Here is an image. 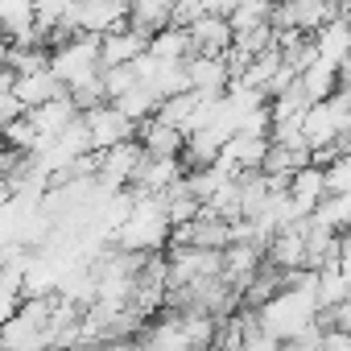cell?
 Returning a JSON list of instances; mask_svg holds the SVG:
<instances>
[{
	"mask_svg": "<svg viewBox=\"0 0 351 351\" xmlns=\"http://www.w3.org/2000/svg\"><path fill=\"white\" fill-rule=\"evenodd\" d=\"M199 17H207V5H203V0H191V5H173L169 25H173V29H191Z\"/></svg>",
	"mask_w": 351,
	"mask_h": 351,
	"instance_id": "obj_27",
	"label": "cell"
},
{
	"mask_svg": "<svg viewBox=\"0 0 351 351\" xmlns=\"http://www.w3.org/2000/svg\"><path fill=\"white\" fill-rule=\"evenodd\" d=\"M269 21H273V5H265V0H240V5H232V13H228L232 38L252 34V29H261Z\"/></svg>",
	"mask_w": 351,
	"mask_h": 351,
	"instance_id": "obj_22",
	"label": "cell"
},
{
	"mask_svg": "<svg viewBox=\"0 0 351 351\" xmlns=\"http://www.w3.org/2000/svg\"><path fill=\"white\" fill-rule=\"evenodd\" d=\"M9 50H13V46H9V38H5V34H0V71H5V66H9Z\"/></svg>",
	"mask_w": 351,
	"mask_h": 351,
	"instance_id": "obj_31",
	"label": "cell"
},
{
	"mask_svg": "<svg viewBox=\"0 0 351 351\" xmlns=\"http://www.w3.org/2000/svg\"><path fill=\"white\" fill-rule=\"evenodd\" d=\"M240 351H293V347H285V343H273V339H265L261 330H252L248 339H244V347Z\"/></svg>",
	"mask_w": 351,
	"mask_h": 351,
	"instance_id": "obj_29",
	"label": "cell"
},
{
	"mask_svg": "<svg viewBox=\"0 0 351 351\" xmlns=\"http://www.w3.org/2000/svg\"><path fill=\"white\" fill-rule=\"evenodd\" d=\"M165 244H169V219H165L161 199H141L136 195V207L124 219V228L112 236V248L132 252V256H157Z\"/></svg>",
	"mask_w": 351,
	"mask_h": 351,
	"instance_id": "obj_2",
	"label": "cell"
},
{
	"mask_svg": "<svg viewBox=\"0 0 351 351\" xmlns=\"http://www.w3.org/2000/svg\"><path fill=\"white\" fill-rule=\"evenodd\" d=\"M232 182H236V173L223 169V165H203V169H191V173H186V186H191V195H195L203 207H207L219 191H228Z\"/></svg>",
	"mask_w": 351,
	"mask_h": 351,
	"instance_id": "obj_19",
	"label": "cell"
},
{
	"mask_svg": "<svg viewBox=\"0 0 351 351\" xmlns=\"http://www.w3.org/2000/svg\"><path fill=\"white\" fill-rule=\"evenodd\" d=\"M83 128L91 141V153H108L124 141H136V124L116 108V104H99L91 112H83Z\"/></svg>",
	"mask_w": 351,
	"mask_h": 351,
	"instance_id": "obj_4",
	"label": "cell"
},
{
	"mask_svg": "<svg viewBox=\"0 0 351 351\" xmlns=\"http://www.w3.org/2000/svg\"><path fill=\"white\" fill-rule=\"evenodd\" d=\"M322 322H330V330H343V335H351V293L330 310V314H322Z\"/></svg>",
	"mask_w": 351,
	"mask_h": 351,
	"instance_id": "obj_28",
	"label": "cell"
},
{
	"mask_svg": "<svg viewBox=\"0 0 351 351\" xmlns=\"http://www.w3.org/2000/svg\"><path fill=\"white\" fill-rule=\"evenodd\" d=\"M298 87H302V95L310 99V104H322V99H330L335 91H339V66H330V62H314V66H306L302 75H298Z\"/></svg>",
	"mask_w": 351,
	"mask_h": 351,
	"instance_id": "obj_18",
	"label": "cell"
},
{
	"mask_svg": "<svg viewBox=\"0 0 351 351\" xmlns=\"http://www.w3.org/2000/svg\"><path fill=\"white\" fill-rule=\"evenodd\" d=\"M343 9L335 5H318V0H293V5H277L273 9V29H289L302 38H314L326 21H335Z\"/></svg>",
	"mask_w": 351,
	"mask_h": 351,
	"instance_id": "obj_5",
	"label": "cell"
},
{
	"mask_svg": "<svg viewBox=\"0 0 351 351\" xmlns=\"http://www.w3.org/2000/svg\"><path fill=\"white\" fill-rule=\"evenodd\" d=\"M310 42H314V54H318L322 62H330V66H343V62L351 58V25L343 21V13H339L335 21H326Z\"/></svg>",
	"mask_w": 351,
	"mask_h": 351,
	"instance_id": "obj_14",
	"label": "cell"
},
{
	"mask_svg": "<svg viewBox=\"0 0 351 351\" xmlns=\"http://www.w3.org/2000/svg\"><path fill=\"white\" fill-rule=\"evenodd\" d=\"M285 195L293 199L298 215H302V219H310V215H314V207L326 199V173H322V165H302L293 178H289V191H285Z\"/></svg>",
	"mask_w": 351,
	"mask_h": 351,
	"instance_id": "obj_12",
	"label": "cell"
},
{
	"mask_svg": "<svg viewBox=\"0 0 351 351\" xmlns=\"http://www.w3.org/2000/svg\"><path fill=\"white\" fill-rule=\"evenodd\" d=\"M318 273L314 269H298V273H285V285L252 310L256 318V330L273 343H298L306 339L310 330L322 326V310H318Z\"/></svg>",
	"mask_w": 351,
	"mask_h": 351,
	"instance_id": "obj_1",
	"label": "cell"
},
{
	"mask_svg": "<svg viewBox=\"0 0 351 351\" xmlns=\"http://www.w3.org/2000/svg\"><path fill=\"white\" fill-rule=\"evenodd\" d=\"M136 141L145 145V153H149V157H182V149H186V136H182L178 128L161 124L157 116H153V120H145V124L136 128Z\"/></svg>",
	"mask_w": 351,
	"mask_h": 351,
	"instance_id": "obj_15",
	"label": "cell"
},
{
	"mask_svg": "<svg viewBox=\"0 0 351 351\" xmlns=\"http://www.w3.org/2000/svg\"><path fill=\"white\" fill-rule=\"evenodd\" d=\"M145 161V145L141 141H124L108 153H99V169H95V178L108 186V191H128L132 178H136V169Z\"/></svg>",
	"mask_w": 351,
	"mask_h": 351,
	"instance_id": "obj_6",
	"label": "cell"
},
{
	"mask_svg": "<svg viewBox=\"0 0 351 351\" xmlns=\"http://www.w3.org/2000/svg\"><path fill=\"white\" fill-rule=\"evenodd\" d=\"M149 58H157V62H186L191 58V38H186V29H161V34H153L149 38V50H145Z\"/></svg>",
	"mask_w": 351,
	"mask_h": 351,
	"instance_id": "obj_21",
	"label": "cell"
},
{
	"mask_svg": "<svg viewBox=\"0 0 351 351\" xmlns=\"http://www.w3.org/2000/svg\"><path fill=\"white\" fill-rule=\"evenodd\" d=\"M322 173H326V195H335V199H351V153L339 157V161H330Z\"/></svg>",
	"mask_w": 351,
	"mask_h": 351,
	"instance_id": "obj_24",
	"label": "cell"
},
{
	"mask_svg": "<svg viewBox=\"0 0 351 351\" xmlns=\"http://www.w3.org/2000/svg\"><path fill=\"white\" fill-rule=\"evenodd\" d=\"M21 116H25V108L17 104V95H13V71L5 66V71H0V128H9Z\"/></svg>",
	"mask_w": 351,
	"mask_h": 351,
	"instance_id": "obj_25",
	"label": "cell"
},
{
	"mask_svg": "<svg viewBox=\"0 0 351 351\" xmlns=\"http://www.w3.org/2000/svg\"><path fill=\"white\" fill-rule=\"evenodd\" d=\"M87 351H141L136 339H112V343H99V347H87Z\"/></svg>",
	"mask_w": 351,
	"mask_h": 351,
	"instance_id": "obj_30",
	"label": "cell"
},
{
	"mask_svg": "<svg viewBox=\"0 0 351 351\" xmlns=\"http://www.w3.org/2000/svg\"><path fill=\"white\" fill-rule=\"evenodd\" d=\"M169 13H173L169 0H136V5H128V25L136 34L153 38V34L169 29Z\"/></svg>",
	"mask_w": 351,
	"mask_h": 351,
	"instance_id": "obj_17",
	"label": "cell"
},
{
	"mask_svg": "<svg viewBox=\"0 0 351 351\" xmlns=\"http://www.w3.org/2000/svg\"><path fill=\"white\" fill-rule=\"evenodd\" d=\"M343 21H347V25H351V9H343Z\"/></svg>",
	"mask_w": 351,
	"mask_h": 351,
	"instance_id": "obj_32",
	"label": "cell"
},
{
	"mask_svg": "<svg viewBox=\"0 0 351 351\" xmlns=\"http://www.w3.org/2000/svg\"><path fill=\"white\" fill-rule=\"evenodd\" d=\"M50 66V50L46 46H13L9 50V71L21 79V75H34V71H46Z\"/></svg>",
	"mask_w": 351,
	"mask_h": 351,
	"instance_id": "obj_23",
	"label": "cell"
},
{
	"mask_svg": "<svg viewBox=\"0 0 351 351\" xmlns=\"http://www.w3.org/2000/svg\"><path fill=\"white\" fill-rule=\"evenodd\" d=\"M13 95H17V104L25 108V112H34V108H42V104H54V99H62L66 95V87L50 75V66L46 71H34V75H13Z\"/></svg>",
	"mask_w": 351,
	"mask_h": 351,
	"instance_id": "obj_11",
	"label": "cell"
},
{
	"mask_svg": "<svg viewBox=\"0 0 351 351\" xmlns=\"http://www.w3.org/2000/svg\"><path fill=\"white\" fill-rule=\"evenodd\" d=\"M136 87V75H132V66H108L104 71V91H108V104H116L120 95H128Z\"/></svg>",
	"mask_w": 351,
	"mask_h": 351,
	"instance_id": "obj_26",
	"label": "cell"
},
{
	"mask_svg": "<svg viewBox=\"0 0 351 351\" xmlns=\"http://www.w3.org/2000/svg\"><path fill=\"white\" fill-rule=\"evenodd\" d=\"M120 25H128V5H120V0H83L75 9V34L108 38Z\"/></svg>",
	"mask_w": 351,
	"mask_h": 351,
	"instance_id": "obj_7",
	"label": "cell"
},
{
	"mask_svg": "<svg viewBox=\"0 0 351 351\" xmlns=\"http://www.w3.org/2000/svg\"><path fill=\"white\" fill-rule=\"evenodd\" d=\"M104 62H99V38H87V34H75L58 46H50V75L71 91L79 87L83 79L99 75Z\"/></svg>",
	"mask_w": 351,
	"mask_h": 351,
	"instance_id": "obj_3",
	"label": "cell"
},
{
	"mask_svg": "<svg viewBox=\"0 0 351 351\" xmlns=\"http://www.w3.org/2000/svg\"><path fill=\"white\" fill-rule=\"evenodd\" d=\"M186 38H191V54L223 58V54L232 50V25H228L223 17H215V13L199 17V21H195V25L186 29Z\"/></svg>",
	"mask_w": 351,
	"mask_h": 351,
	"instance_id": "obj_10",
	"label": "cell"
},
{
	"mask_svg": "<svg viewBox=\"0 0 351 351\" xmlns=\"http://www.w3.org/2000/svg\"><path fill=\"white\" fill-rule=\"evenodd\" d=\"M310 223H314L318 232H326V236H347V232H351V199H335V195H326V199L314 207Z\"/></svg>",
	"mask_w": 351,
	"mask_h": 351,
	"instance_id": "obj_20",
	"label": "cell"
},
{
	"mask_svg": "<svg viewBox=\"0 0 351 351\" xmlns=\"http://www.w3.org/2000/svg\"><path fill=\"white\" fill-rule=\"evenodd\" d=\"M145 50H149V38L136 34L132 25H120L108 38H99V62H104V71L108 66H132Z\"/></svg>",
	"mask_w": 351,
	"mask_h": 351,
	"instance_id": "obj_9",
	"label": "cell"
},
{
	"mask_svg": "<svg viewBox=\"0 0 351 351\" xmlns=\"http://www.w3.org/2000/svg\"><path fill=\"white\" fill-rule=\"evenodd\" d=\"M314 273H318V289H314V293H318V310L330 314V310L351 293V273H347L339 261H330V265H322V269H314Z\"/></svg>",
	"mask_w": 351,
	"mask_h": 351,
	"instance_id": "obj_16",
	"label": "cell"
},
{
	"mask_svg": "<svg viewBox=\"0 0 351 351\" xmlns=\"http://www.w3.org/2000/svg\"><path fill=\"white\" fill-rule=\"evenodd\" d=\"M265 261H269V269H277V273H298V269H306V219L293 223V228H285V232H277V236L265 244Z\"/></svg>",
	"mask_w": 351,
	"mask_h": 351,
	"instance_id": "obj_8",
	"label": "cell"
},
{
	"mask_svg": "<svg viewBox=\"0 0 351 351\" xmlns=\"http://www.w3.org/2000/svg\"><path fill=\"white\" fill-rule=\"evenodd\" d=\"M25 120L34 124V132H38V136H42V145H46V141L62 136V132L79 120V108L71 104V95H62V99H54V104H42V108L25 112Z\"/></svg>",
	"mask_w": 351,
	"mask_h": 351,
	"instance_id": "obj_13",
	"label": "cell"
}]
</instances>
